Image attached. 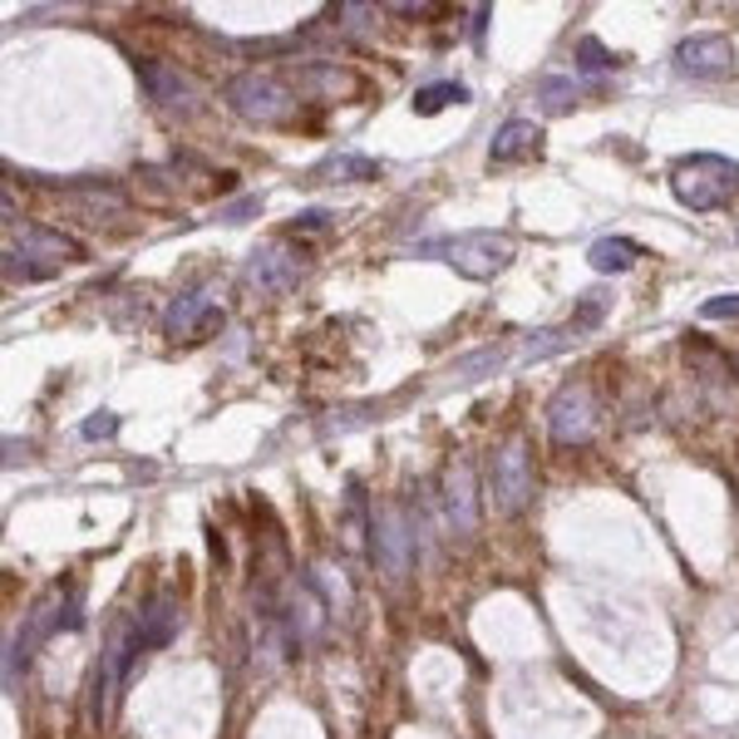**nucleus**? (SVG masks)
Instances as JSON below:
<instances>
[{"label": "nucleus", "mask_w": 739, "mask_h": 739, "mask_svg": "<svg viewBox=\"0 0 739 739\" xmlns=\"http://www.w3.org/2000/svg\"><path fill=\"white\" fill-rule=\"evenodd\" d=\"M537 143H543V129H537L533 119H508L499 133H493L489 163H517V158L537 153Z\"/></svg>", "instance_id": "f8f14e48"}, {"label": "nucleus", "mask_w": 739, "mask_h": 739, "mask_svg": "<svg viewBox=\"0 0 739 739\" xmlns=\"http://www.w3.org/2000/svg\"><path fill=\"white\" fill-rule=\"evenodd\" d=\"M469 99V84H453V79H443V84H425V89L415 94V114H439V109H449V104H463Z\"/></svg>", "instance_id": "dca6fc26"}, {"label": "nucleus", "mask_w": 739, "mask_h": 739, "mask_svg": "<svg viewBox=\"0 0 739 739\" xmlns=\"http://www.w3.org/2000/svg\"><path fill=\"white\" fill-rule=\"evenodd\" d=\"M675 65L685 74H725L735 69V45L730 35H690L675 50Z\"/></svg>", "instance_id": "1a4fd4ad"}, {"label": "nucleus", "mask_w": 739, "mask_h": 739, "mask_svg": "<svg viewBox=\"0 0 739 739\" xmlns=\"http://www.w3.org/2000/svg\"><path fill=\"white\" fill-rule=\"evenodd\" d=\"M700 315H705V321H735V315H739V291L705 301V306H700Z\"/></svg>", "instance_id": "412c9836"}, {"label": "nucleus", "mask_w": 739, "mask_h": 739, "mask_svg": "<svg viewBox=\"0 0 739 739\" xmlns=\"http://www.w3.org/2000/svg\"><path fill=\"white\" fill-rule=\"evenodd\" d=\"M139 79L148 84V94H153L158 104H168V109H188V104H193V84H188L173 65H158V60H139Z\"/></svg>", "instance_id": "9b49d317"}, {"label": "nucleus", "mask_w": 739, "mask_h": 739, "mask_svg": "<svg viewBox=\"0 0 739 739\" xmlns=\"http://www.w3.org/2000/svg\"><path fill=\"white\" fill-rule=\"evenodd\" d=\"M178 636V601L173 597H153L139 611V621H129V641H133V656L153 646H168Z\"/></svg>", "instance_id": "6e6552de"}, {"label": "nucleus", "mask_w": 739, "mask_h": 739, "mask_svg": "<svg viewBox=\"0 0 739 739\" xmlns=\"http://www.w3.org/2000/svg\"><path fill=\"white\" fill-rule=\"evenodd\" d=\"M671 193L690 213H715L739 193V163L720 153H690L671 163Z\"/></svg>", "instance_id": "f257e3e1"}, {"label": "nucleus", "mask_w": 739, "mask_h": 739, "mask_svg": "<svg viewBox=\"0 0 739 739\" xmlns=\"http://www.w3.org/2000/svg\"><path fill=\"white\" fill-rule=\"evenodd\" d=\"M296 277H301V261H296L287 247H261V251H251V261H247V281H251V287H257L261 296L291 291Z\"/></svg>", "instance_id": "0eeeda50"}, {"label": "nucleus", "mask_w": 739, "mask_h": 739, "mask_svg": "<svg viewBox=\"0 0 739 739\" xmlns=\"http://www.w3.org/2000/svg\"><path fill=\"white\" fill-rule=\"evenodd\" d=\"M489 489H493V503H499L503 513H517L527 499H533V463H527V449L517 439L503 443V449H493Z\"/></svg>", "instance_id": "20e7f679"}, {"label": "nucleus", "mask_w": 739, "mask_h": 739, "mask_svg": "<svg viewBox=\"0 0 739 739\" xmlns=\"http://www.w3.org/2000/svg\"><path fill=\"white\" fill-rule=\"evenodd\" d=\"M247 213H261V203H257V197H247V203H237V207H222V217H227V222H242Z\"/></svg>", "instance_id": "4be33fe9"}, {"label": "nucleus", "mask_w": 739, "mask_h": 739, "mask_svg": "<svg viewBox=\"0 0 739 739\" xmlns=\"http://www.w3.org/2000/svg\"><path fill=\"white\" fill-rule=\"evenodd\" d=\"M577 65L582 69H617V55H611L607 45H601V40H582V45H577Z\"/></svg>", "instance_id": "a211bd4d"}, {"label": "nucleus", "mask_w": 739, "mask_h": 739, "mask_svg": "<svg viewBox=\"0 0 739 739\" xmlns=\"http://www.w3.org/2000/svg\"><path fill=\"white\" fill-rule=\"evenodd\" d=\"M443 503H449L453 533L469 537L473 527H479V499H473V463L469 459H459L449 469V493H443Z\"/></svg>", "instance_id": "9d476101"}, {"label": "nucleus", "mask_w": 739, "mask_h": 739, "mask_svg": "<svg viewBox=\"0 0 739 739\" xmlns=\"http://www.w3.org/2000/svg\"><path fill=\"white\" fill-rule=\"evenodd\" d=\"M370 553H375V563L385 567L389 577H405L409 572V557H415V533H409L405 513L399 508H379L375 523H370Z\"/></svg>", "instance_id": "39448f33"}, {"label": "nucleus", "mask_w": 739, "mask_h": 739, "mask_svg": "<svg viewBox=\"0 0 739 739\" xmlns=\"http://www.w3.org/2000/svg\"><path fill=\"white\" fill-rule=\"evenodd\" d=\"M547 429H553L557 443H582L591 435V395L582 385L557 389L553 409H547Z\"/></svg>", "instance_id": "423d86ee"}, {"label": "nucleus", "mask_w": 739, "mask_h": 739, "mask_svg": "<svg viewBox=\"0 0 739 739\" xmlns=\"http://www.w3.org/2000/svg\"><path fill=\"white\" fill-rule=\"evenodd\" d=\"M213 321H222V315L213 311V301H207L203 291H183L173 306H168L163 331H168V335H193L197 325H213Z\"/></svg>", "instance_id": "ddd939ff"}, {"label": "nucleus", "mask_w": 739, "mask_h": 739, "mask_svg": "<svg viewBox=\"0 0 739 739\" xmlns=\"http://www.w3.org/2000/svg\"><path fill=\"white\" fill-rule=\"evenodd\" d=\"M20 257H45L50 267L60 261H79V242L74 237H60V232H45V227H25L20 232Z\"/></svg>", "instance_id": "4468645a"}, {"label": "nucleus", "mask_w": 739, "mask_h": 739, "mask_svg": "<svg viewBox=\"0 0 739 739\" xmlns=\"http://www.w3.org/2000/svg\"><path fill=\"white\" fill-rule=\"evenodd\" d=\"M227 104L251 124H281L296 109V94H291L287 79H277V74L247 69L227 84Z\"/></svg>", "instance_id": "7ed1b4c3"}, {"label": "nucleus", "mask_w": 739, "mask_h": 739, "mask_svg": "<svg viewBox=\"0 0 739 739\" xmlns=\"http://www.w3.org/2000/svg\"><path fill=\"white\" fill-rule=\"evenodd\" d=\"M325 222H331V213H315V207H311V213L296 217V227H325Z\"/></svg>", "instance_id": "5701e85b"}, {"label": "nucleus", "mask_w": 739, "mask_h": 739, "mask_svg": "<svg viewBox=\"0 0 739 739\" xmlns=\"http://www.w3.org/2000/svg\"><path fill=\"white\" fill-rule=\"evenodd\" d=\"M84 439H114L119 435V415H109V409H99V415H89L84 419V429H79Z\"/></svg>", "instance_id": "aec40b11"}, {"label": "nucleus", "mask_w": 739, "mask_h": 739, "mask_svg": "<svg viewBox=\"0 0 739 739\" xmlns=\"http://www.w3.org/2000/svg\"><path fill=\"white\" fill-rule=\"evenodd\" d=\"M607 301H611V296H601V291H587L582 311L572 315V331H587V325H597V321H601V311H607Z\"/></svg>", "instance_id": "6ab92c4d"}, {"label": "nucleus", "mask_w": 739, "mask_h": 739, "mask_svg": "<svg viewBox=\"0 0 739 739\" xmlns=\"http://www.w3.org/2000/svg\"><path fill=\"white\" fill-rule=\"evenodd\" d=\"M419 251L449 261V267L459 271V277H469V281L499 277V271H508V261H513V242L503 237V232H459V237L425 242Z\"/></svg>", "instance_id": "f03ea898"}, {"label": "nucleus", "mask_w": 739, "mask_h": 739, "mask_svg": "<svg viewBox=\"0 0 739 739\" xmlns=\"http://www.w3.org/2000/svg\"><path fill=\"white\" fill-rule=\"evenodd\" d=\"M321 178H325V183H361V178H379V163L355 158V153H341V158H331V163H321Z\"/></svg>", "instance_id": "f3484780"}, {"label": "nucleus", "mask_w": 739, "mask_h": 739, "mask_svg": "<svg viewBox=\"0 0 739 739\" xmlns=\"http://www.w3.org/2000/svg\"><path fill=\"white\" fill-rule=\"evenodd\" d=\"M641 257H646V247L631 237H601V242H591V251H587V261L597 271H631Z\"/></svg>", "instance_id": "2eb2a0df"}]
</instances>
